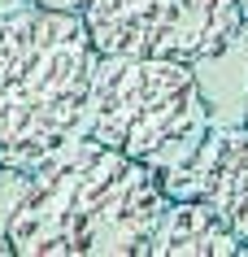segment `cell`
<instances>
[{"instance_id":"1","label":"cell","mask_w":248,"mask_h":257,"mask_svg":"<svg viewBox=\"0 0 248 257\" xmlns=\"http://www.w3.org/2000/svg\"><path fill=\"white\" fill-rule=\"evenodd\" d=\"M14 179L0 231L27 257H144L170 201L148 166L79 131Z\"/></svg>"},{"instance_id":"2","label":"cell","mask_w":248,"mask_h":257,"mask_svg":"<svg viewBox=\"0 0 248 257\" xmlns=\"http://www.w3.org/2000/svg\"><path fill=\"white\" fill-rule=\"evenodd\" d=\"M83 14L0 0V170H31L83 122L96 70Z\"/></svg>"},{"instance_id":"3","label":"cell","mask_w":248,"mask_h":257,"mask_svg":"<svg viewBox=\"0 0 248 257\" xmlns=\"http://www.w3.org/2000/svg\"><path fill=\"white\" fill-rule=\"evenodd\" d=\"M209 131V105L192 66L170 57L100 53L83 100L79 136L148 166L157 183L179 175Z\"/></svg>"},{"instance_id":"4","label":"cell","mask_w":248,"mask_h":257,"mask_svg":"<svg viewBox=\"0 0 248 257\" xmlns=\"http://www.w3.org/2000/svg\"><path fill=\"white\" fill-rule=\"evenodd\" d=\"M83 27L96 53L213 61L244 35L239 0H87Z\"/></svg>"},{"instance_id":"5","label":"cell","mask_w":248,"mask_h":257,"mask_svg":"<svg viewBox=\"0 0 248 257\" xmlns=\"http://www.w3.org/2000/svg\"><path fill=\"white\" fill-rule=\"evenodd\" d=\"M161 192L170 201H179V196L205 201L248 253V122L205 131L196 157L179 175L165 179Z\"/></svg>"},{"instance_id":"6","label":"cell","mask_w":248,"mask_h":257,"mask_svg":"<svg viewBox=\"0 0 248 257\" xmlns=\"http://www.w3.org/2000/svg\"><path fill=\"white\" fill-rule=\"evenodd\" d=\"M235 253H244V248L226 231V222L205 201L179 196V201H165L144 257H235Z\"/></svg>"},{"instance_id":"7","label":"cell","mask_w":248,"mask_h":257,"mask_svg":"<svg viewBox=\"0 0 248 257\" xmlns=\"http://www.w3.org/2000/svg\"><path fill=\"white\" fill-rule=\"evenodd\" d=\"M44 9H61V14H83L87 9V0H35Z\"/></svg>"},{"instance_id":"8","label":"cell","mask_w":248,"mask_h":257,"mask_svg":"<svg viewBox=\"0 0 248 257\" xmlns=\"http://www.w3.org/2000/svg\"><path fill=\"white\" fill-rule=\"evenodd\" d=\"M9 253H14V244H9V235L0 231V257H9Z\"/></svg>"},{"instance_id":"9","label":"cell","mask_w":248,"mask_h":257,"mask_svg":"<svg viewBox=\"0 0 248 257\" xmlns=\"http://www.w3.org/2000/svg\"><path fill=\"white\" fill-rule=\"evenodd\" d=\"M239 14H244V27H248V0H239Z\"/></svg>"},{"instance_id":"10","label":"cell","mask_w":248,"mask_h":257,"mask_svg":"<svg viewBox=\"0 0 248 257\" xmlns=\"http://www.w3.org/2000/svg\"><path fill=\"white\" fill-rule=\"evenodd\" d=\"M244 122H248V87H244Z\"/></svg>"}]
</instances>
